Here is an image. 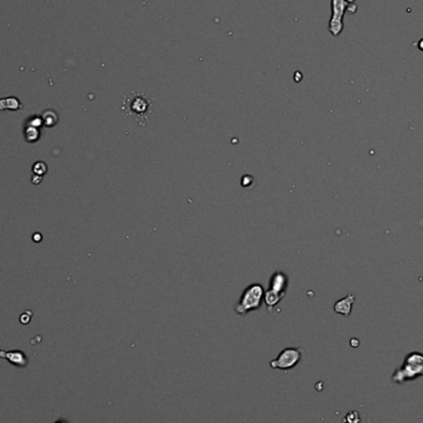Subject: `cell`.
<instances>
[{
  "label": "cell",
  "mask_w": 423,
  "mask_h": 423,
  "mask_svg": "<svg viewBox=\"0 0 423 423\" xmlns=\"http://www.w3.org/2000/svg\"><path fill=\"white\" fill-rule=\"evenodd\" d=\"M122 111L126 119L135 120L139 125H145L152 113V98L143 92L132 91L123 99Z\"/></svg>",
  "instance_id": "1"
},
{
  "label": "cell",
  "mask_w": 423,
  "mask_h": 423,
  "mask_svg": "<svg viewBox=\"0 0 423 423\" xmlns=\"http://www.w3.org/2000/svg\"><path fill=\"white\" fill-rule=\"evenodd\" d=\"M423 376V354L411 353L405 358L404 364L396 373H393L392 381L401 384L404 381L417 379Z\"/></svg>",
  "instance_id": "2"
},
{
  "label": "cell",
  "mask_w": 423,
  "mask_h": 423,
  "mask_svg": "<svg viewBox=\"0 0 423 423\" xmlns=\"http://www.w3.org/2000/svg\"><path fill=\"white\" fill-rule=\"evenodd\" d=\"M264 297V289L261 285L254 284L245 289L240 301L235 307V312L238 315H246L247 312L259 309L263 303Z\"/></svg>",
  "instance_id": "3"
},
{
  "label": "cell",
  "mask_w": 423,
  "mask_h": 423,
  "mask_svg": "<svg viewBox=\"0 0 423 423\" xmlns=\"http://www.w3.org/2000/svg\"><path fill=\"white\" fill-rule=\"evenodd\" d=\"M286 286H287V277L282 272H276L272 276L271 285H270L269 292L265 296V302L267 304V308L271 312L273 307L284 298L285 293H286Z\"/></svg>",
  "instance_id": "4"
},
{
  "label": "cell",
  "mask_w": 423,
  "mask_h": 423,
  "mask_svg": "<svg viewBox=\"0 0 423 423\" xmlns=\"http://www.w3.org/2000/svg\"><path fill=\"white\" fill-rule=\"evenodd\" d=\"M302 352L297 348H286L278 354L277 358L275 360L270 362L272 369H280L284 371H287L292 368H295L301 360Z\"/></svg>",
  "instance_id": "5"
},
{
  "label": "cell",
  "mask_w": 423,
  "mask_h": 423,
  "mask_svg": "<svg viewBox=\"0 0 423 423\" xmlns=\"http://www.w3.org/2000/svg\"><path fill=\"white\" fill-rule=\"evenodd\" d=\"M345 7H347V3L344 0H333V19L332 22H330V31H332L333 35H339L342 33V27H343V24H342V16H343Z\"/></svg>",
  "instance_id": "6"
},
{
  "label": "cell",
  "mask_w": 423,
  "mask_h": 423,
  "mask_svg": "<svg viewBox=\"0 0 423 423\" xmlns=\"http://www.w3.org/2000/svg\"><path fill=\"white\" fill-rule=\"evenodd\" d=\"M0 358L5 359L11 365L18 368H26L29 364L27 356L21 350H9V352H5V350L0 349Z\"/></svg>",
  "instance_id": "7"
},
{
  "label": "cell",
  "mask_w": 423,
  "mask_h": 423,
  "mask_svg": "<svg viewBox=\"0 0 423 423\" xmlns=\"http://www.w3.org/2000/svg\"><path fill=\"white\" fill-rule=\"evenodd\" d=\"M354 302H355V296H354L353 293H349V295L345 296L344 298L335 302L334 312L338 313V315L348 317V316H350V313H352Z\"/></svg>",
  "instance_id": "8"
},
{
  "label": "cell",
  "mask_w": 423,
  "mask_h": 423,
  "mask_svg": "<svg viewBox=\"0 0 423 423\" xmlns=\"http://www.w3.org/2000/svg\"><path fill=\"white\" fill-rule=\"evenodd\" d=\"M18 109L20 108V102L16 98H5L0 100V109Z\"/></svg>",
  "instance_id": "9"
},
{
  "label": "cell",
  "mask_w": 423,
  "mask_h": 423,
  "mask_svg": "<svg viewBox=\"0 0 423 423\" xmlns=\"http://www.w3.org/2000/svg\"><path fill=\"white\" fill-rule=\"evenodd\" d=\"M345 422H347V423H360V416H359V413L356 412V411H352V412L348 413L347 417H345Z\"/></svg>",
  "instance_id": "10"
},
{
  "label": "cell",
  "mask_w": 423,
  "mask_h": 423,
  "mask_svg": "<svg viewBox=\"0 0 423 423\" xmlns=\"http://www.w3.org/2000/svg\"><path fill=\"white\" fill-rule=\"evenodd\" d=\"M54 423H68V421H66V419H63V418H60V419H57Z\"/></svg>",
  "instance_id": "11"
}]
</instances>
